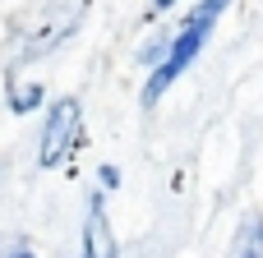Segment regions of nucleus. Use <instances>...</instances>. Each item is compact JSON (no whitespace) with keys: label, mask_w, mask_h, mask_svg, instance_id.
Here are the masks:
<instances>
[{"label":"nucleus","mask_w":263,"mask_h":258,"mask_svg":"<svg viewBox=\"0 0 263 258\" xmlns=\"http://www.w3.org/2000/svg\"><path fill=\"white\" fill-rule=\"evenodd\" d=\"M83 143V106L79 97H55L46 106V120H42V138H37V166L51 171V166H65Z\"/></svg>","instance_id":"nucleus-2"},{"label":"nucleus","mask_w":263,"mask_h":258,"mask_svg":"<svg viewBox=\"0 0 263 258\" xmlns=\"http://www.w3.org/2000/svg\"><path fill=\"white\" fill-rule=\"evenodd\" d=\"M5 258H37V254H32L28 245H14V249H9V254H5Z\"/></svg>","instance_id":"nucleus-7"},{"label":"nucleus","mask_w":263,"mask_h":258,"mask_svg":"<svg viewBox=\"0 0 263 258\" xmlns=\"http://www.w3.org/2000/svg\"><path fill=\"white\" fill-rule=\"evenodd\" d=\"M180 0H153V14H166V9H176Z\"/></svg>","instance_id":"nucleus-8"},{"label":"nucleus","mask_w":263,"mask_h":258,"mask_svg":"<svg viewBox=\"0 0 263 258\" xmlns=\"http://www.w3.org/2000/svg\"><path fill=\"white\" fill-rule=\"evenodd\" d=\"M97 180H102V194H106V189H116V185H120V171H116V166H102V171H97Z\"/></svg>","instance_id":"nucleus-6"},{"label":"nucleus","mask_w":263,"mask_h":258,"mask_svg":"<svg viewBox=\"0 0 263 258\" xmlns=\"http://www.w3.org/2000/svg\"><path fill=\"white\" fill-rule=\"evenodd\" d=\"M227 258H263V212H245V222L231 235V254Z\"/></svg>","instance_id":"nucleus-4"},{"label":"nucleus","mask_w":263,"mask_h":258,"mask_svg":"<svg viewBox=\"0 0 263 258\" xmlns=\"http://www.w3.org/2000/svg\"><path fill=\"white\" fill-rule=\"evenodd\" d=\"M227 5L231 0H199L190 14H185V23H180V32L166 42V55L148 69V78H143V92H139V102L143 106H157V97H166V88L199 60V51L208 46V37H213V28H217V18L227 14Z\"/></svg>","instance_id":"nucleus-1"},{"label":"nucleus","mask_w":263,"mask_h":258,"mask_svg":"<svg viewBox=\"0 0 263 258\" xmlns=\"http://www.w3.org/2000/svg\"><path fill=\"white\" fill-rule=\"evenodd\" d=\"M79 258H120V245L111 235V222H106V194L97 189L88 199V212H83V240H79Z\"/></svg>","instance_id":"nucleus-3"},{"label":"nucleus","mask_w":263,"mask_h":258,"mask_svg":"<svg viewBox=\"0 0 263 258\" xmlns=\"http://www.w3.org/2000/svg\"><path fill=\"white\" fill-rule=\"evenodd\" d=\"M5 102H9L14 115H32V111L46 102V88H42V83H28V78H9V83H5Z\"/></svg>","instance_id":"nucleus-5"}]
</instances>
